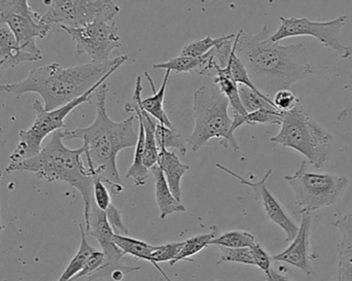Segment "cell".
Segmentation results:
<instances>
[{
    "label": "cell",
    "instance_id": "cell-1",
    "mask_svg": "<svg viewBox=\"0 0 352 281\" xmlns=\"http://www.w3.org/2000/svg\"><path fill=\"white\" fill-rule=\"evenodd\" d=\"M270 35L267 26L256 34L240 30L236 47V54L252 84L269 98L278 91L289 90L314 72L305 45L273 43Z\"/></svg>",
    "mask_w": 352,
    "mask_h": 281
},
{
    "label": "cell",
    "instance_id": "cell-2",
    "mask_svg": "<svg viewBox=\"0 0 352 281\" xmlns=\"http://www.w3.org/2000/svg\"><path fill=\"white\" fill-rule=\"evenodd\" d=\"M96 117L88 127L64 129L65 140H82L88 169L93 177H98L113 195L124 191V183L118 169V156L125 148H135L138 133L134 129L135 115L122 122L109 117L107 98L109 84L101 85L96 92Z\"/></svg>",
    "mask_w": 352,
    "mask_h": 281
},
{
    "label": "cell",
    "instance_id": "cell-3",
    "mask_svg": "<svg viewBox=\"0 0 352 281\" xmlns=\"http://www.w3.org/2000/svg\"><path fill=\"white\" fill-rule=\"evenodd\" d=\"M127 60L128 56L123 55L104 63L91 61L67 68L58 63L47 64L30 70L20 82L0 85V92L18 97L35 93L43 99V107L53 111L86 94L109 72L117 71Z\"/></svg>",
    "mask_w": 352,
    "mask_h": 281
},
{
    "label": "cell",
    "instance_id": "cell-4",
    "mask_svg": "<svg viewBox=\"0 0 352 281\" xmlns=\"http://www.w3.org/2000/svg\"><path fill=\"white\" fill-rule=\"evenodd\" d=\"M63 140L61 131L55 132L36 156L19 164H8L6 171H26L49 183L63 181L72 186L82 195L86 221L93 204L94 177L82 162L84 146L72 150L64 144Z\"/></svg>",
    "mask_w": 352,
    "mask_h": 281
},
{
    "label": "cell",
    "instance_id": "cell-5",
    "mask_svg": "<svg viewBox=\"0 0 352 281\" xmlns=\"http://www.w3.org/2000/svg\"><path fill=\"white\" fill-rule=\"evenodd\" d=\"M229 101L214 84L202 86L192 95L194 129L186 139L192 152L207 146L212 138H219L223 148L231 146L235 152L240 146L232 132Z\"/></svg>",
    "mask_w": 352,
    "mask_h": 281
},
{
    "label": "cell",
    "instance_id": "cell-6",
    "mask_svg": "<svg viewBox=\"0 0 352 281\" xmlns=\"http://www.w3.org/2000/svg\"><path fill=\"white\" fill-rule=\"evenodd\" d=\"M270 142L300 153L310 164L322 169L330 158L334 137L312 117L300 100L295 109L283 113L280 130Z\"/></svg>",
    "mask_w": 352,
    "mask_h": 281
},
{
    "label": "cell",
    "instance_id": "cell-7",
    "mask_svg": "<svg viewBox=\"0 0 352 281\" xmlns=\"http://www.w3.org/2000/svg\"><path fill=\"white\" fill-rule=\"evenodd\" d=\"M116 71L109 72L104 76L98 84L95 85L86 94L82 95L80 98L72 101L68 104L53 111H47L43 107L41 100H35L32 107L36 113V117L32 125L28 129L21 130L19 132L18 146L14 148L12 154L10 155V164H19L23 161L28 160L32 157L36 156L41 152L43 140L49 135H53L55 132L61 131V129H66L65 120L76 107L84 103L91 102V97L96 92L97 89L104 84L109 76Z\"/></svg>",
    "mask_w": 352,
    "mask_h": 281
},
{
    "label": "cell",
    "instance_id": "cell-8",
    "mask_svg": "<svg viewBox=\"0 0 352 281\" xmlns=\"http://www.w3.org/2000/svg\"><path fill=\"white\" fill-rule=\"evenodd\" d=\"M293 191L295 204L301 214L316 212L338 203L349 186V179L341 175L309 172L306 161L293 175H285Z\"/></svg>",
    "mask_w": 352,
    "mask_h": 281
},
{
    "label": "cell",
    "instance_id": "cell-9",
    "mask_svg": "<svg viewBox=\"0 0 352 281\" xmlns=\"http://www.w3.org/2000/svg\"><path fill=\"white\" fill-rule=\"evenodd\" d=\"M120 6L115 1H107L90 24L82 28L60 27L70 35L78 55H87L95 63H104L111 60V54L122 47L119 28L113 19L120 14Z\"/></svg>",
    "mask_w": 352,
    "mask_h": 281
},
{
    "label": "cell",
    "instance_id": "cell-10",
    "mask_svg": "<svg viewBox=\"0 0 352 281\" xmlns=\"http://www.w3.org/2000/svg\"><path fill=\"white\" fill-rule=\"evenodd\" d=\"M280 26L270 35L273 43H279L291 37L310 36L322 45L333 49L341 59L349 60L352 56V47L341 43L340 34L347 24L346 16H339L333 20L314 21L308 18L280 16Z\"/></svg>",
    "mask_w": 352,
    "mask_h": 281
},
{
    "label": "cell",
    "instance_id": "cell-11",
    "mask_svg": "<svg viewBox=\"0 0 352 281\" xmlns=\"http://www.w3.org/2000/svg\"><path fill=\"white\" fill-rule=\"evenodd\" d=\"M0 18L14 33L21 49L43 56L36 41L45 38L52 27L41 22V14L27 0H0Z\"/></svg>",
    "mask_w": 352,
    "mask_h": 281
},
{
    "label": "cell",
    "instance_id": "cell-12",
    "mask_svg": "<svg viewBox=\"0 0 352 281\" xmlns=\"http://www.w3.org/2000/svg\"><path fill=\"white\" fill-rule=\"evenodd\" d=\"M215 167L237 179L242 186H246V187L252 190L254 196H256V199L262 204L269 220L274 223L285 232V241H292L295 238L298 231H299V225L292 218L291 214L287 212L285 206L271 193L270 190L267 187V181L273 175V169H269L261 181H252L242 177V175H238L232 169L223 166L221 163H217Z\"/></svg>",
    "mask_w": 352,
    "mask_h": 281
},
{
    "label": "cell",
    "instance_id": "cell-13",
    "mask_svg": "<svg viewBox=\"0 0 352 281\" xmlns=\"http://www.w3.org/2000/svg\"><path fill=\"white\" fill-rule=\"evenodd\" d=\"M109 0H50L43 1L47 10L41 21L49 26L82 28L92 23Z\"/></svg>",
    "mask_w": 352,
    "mask_h": 281
},
{
    "label": "cell",
    "instance_id": "cell-14",
    "mask_svg": "<svg viewBox=\"0 0 352 281\" xmlns=\"http://www.w3.org/2000/svg\"><path fill=\"white\" fill-rule=\"evenodd\" d=\"M311 214H302L301 224L295 238L291 241V245L280 253L273 256L272 261L285 263L301 270L307 276L314 274L311 265Z\"/></svg>",
    "mask_w": 352,
    "mask_h": 281
},
{
    "label": "cell",
    "instance_id": "cell-15",
    "mask_svg": "<svg viewBox=\"0 0 352 281\" xmlns=\"http://www.w3.org/2000/svg\"><path fill=\"white\" fill-rule=\"evenodd\" d=\"M170 74L171 71L166 70L162 86L157 91L152 76H150L148 71L144 72V76H146L148 84L151 85L153 93H154L153 96L148 97V98L146 99L142 98V91H144V87H142V76H138V78H136L135 88H134L133 99L140 105V107H142L146 113H148L153 119L156 120L158 123L162 124V125L166 126V127L170 128V129H175V127L173 126V122L169 119L168 115H167L164 109L165 95H166V89L167 86H168Z\"/></svg>",
    "mask_w": 352,
    "mask_h": 281
},
{
    "label": "cell",
    "instance_id": "cell-16",
    "mask_svg": "<svg viewBox=\"0 0 352 281\" xmlns=\"http://www.w3.org/2000/svg\"><path fill=\"white\" fill-rule=\"evenodd\" d=\"M43 56L35 55L19 47L14 33L0 18V70L14 68L27 62H37Z\"/></svg>",
    "mask_w": 352,
    "mask_h": 281
},
{
    "label": "cell",
    "instance_id": "cell-17",
    "mask_svg": "<svg viewBox=\"0 0 352 281\" xmlns=\"http://www.w3.org/2000/svg\"><path fill=\"white\" fill-rule=\"evenodd\" d=\"M132 101L133 102L124 105V109L127 113H135V117L142 120L144 134H146L144 164L146 169L151 170L153 167L158 164L159 148L156 142L157 122H155V120L146 113L134 99H132Z\"/></svg>",
    "mask_w": 352,
    "mask_h": 281
},
{
    "label": "cell",
    "instance_id": "cell-18",
    "mask_svg": "<svg viewBox=\"0 0 352 281\" xmlns=\"http://www.w3.org/2000/svg\"><path fill=\"white\" fill-rule=\"evenodd\" d=\"M212 49L202 57L190 58L177 56V57L167 60V61L153 64V68L169 70V71L176 72V74L190 72V74L206 76L211 69L214 68L215 65Z\"/></svg>",
    "mask_w": 352,
    "mask_h": 281
},
{
    "label": "cell",
    "instance_id": "cell-19",
    "mask_svg": "<svg viewBox=\"0 0 352 281\" xmlns=\"http://www.w3.org/2000/svg\"><path fill=\"white\" fill-rule=\"evenodd\" d=\"M158 165L164 175L171 193L177 201L182 202V179L190 166L184 164L175 152L168 150H159Z\"/></svg>",
    "mask_w": 352,
    "mask_h": 281
},
{
    "label": "cell",
    "instance_id": "cell-20",
    "mask_svg": "<svg viewBox=\"0 0 352 281\" xmlns=\"http://www.w3.org/2000/svg\"><path fill=\"white\" fill-rule=\"evenodd\" d=\"M150 171L154 175L155 195H156V202L160 212L161 220H165L171 214L186 212V206L182 202L177 201L171 193L160 167L156 165Z\"/></svg>",
    "mask_w": 352,
    "mask_h": 281
},
{
    "label": "cell",
    "instance_id": "cell-21",
    "mask_svg": "<svg viewBox=\"0 0 352 281\" xmlns=\"http://www.w3.org/2000/svg\"><path fill=\"white\" fill-rule=\"evenodd\" d=\"M80 233V243L78 251H76L74 257L70 260L68 265L66 266L63 273L60 276L59 280L57 281H74L78 278V274L84 269L87 261H88L90 256L97 251L95 247H91L87 241V235L85 232V227L82 224L78 226Z\"/></svg>",
    "mask_w": 352,
    "mask_h": 281
},
{
    "label": "cell",
    "instance_id": "cell-22",
    "mask_svg": "<svg viewBox=\"0 0 352 281\" xmlns=\"http://www.w3.org/2000/svg\"><path fill=\"white\" fill-rule=\"evenodd\" d=\"M213 69L217 71V76H215L213 84L219 88L221 94L228 99L230 106L233 109V113L245 115L248 113H246L241 100H240L239 86L229 76H227L217 64H215Z\"/></svg>",
    "mask_w": 352,
    "mask_h": 281
},
{
    "label": "cell",
    "instance_id": "cell-23",
    "mask_svg": "<svg viewBox=\"0 0 352 281\" xmlns=\"http://www.w3.org/2000/svg\"><path fill=\"white\" fill-rule=\"evenodd\" d=\"M116 245L125 253L126 256L142 260V261L150 263L151 256L153 251L156 249L157 245H152L140 239L132 238L123 235H115Z\"/></svg>",
    "mask_w": 352,
    "mask_h": 281
},
{
    "label": "cell",
    "instance_id": "cell-24",
    "mask_svg": "<svg viewBox=\"0 0 352 281\" xmlns=\"http://www.w3.org/2000/svg\"><path fill=\"white\" fill-rule=\"evenodd\" d=\"M156 142L159 150L175 148L182 156H186L188 152V144L182 134L176 128L170 129L158 122L156 126Z\"/></svg>",
    "mask_w": 352,
    "mask_h": 281
},
{
    "label": "cell",
    "instance_id": "cell-25",
    "mask_svg": "<svg viewBox=\"0 0 352 281\" xmlns=\"http://www.w3.org/2000/svg\"><path fill=\"white\" fill-rule=\"evenodd\" d=\"M217 236V228H214V230L206 233V234H199L186 239V240L184 241V245H182L179 254H178L175 261L170 263V266H175L182 261L192 262L190 258L194 257L197 254L200 253L203 249L209 247L212 239H214Z\"/></svg>",
    "mask_w": 352,
    "mask_h": 281
},
{
    "label": "cell",
    "instance_id": "cell-26",
    "mask_svg": "<svg viewBox=\"0 0 352 281\" xmlns=\"http://www.w3.org/2000/svg\"><path fill=\"white\" fill-rule=\"evenodd\" d=\"M258 243L256 236L248 231L234 230L215 237L210 245L226 249H252Z\"/></svg>",
    "mask_w": 352,
    "mask_h": 281
},
{
    "label": "cell",
    "instance_id": "cell-27",
    "mask_svg": "<svg viewBox=\"0 0 352 281\" xmlns=\"http://www.w3.org/2000/svg\"><path fill=\"white\" fill-rule=\"evenodd\" d=\"M236 34L232 33L229 35H223V36L217 37L213 38L211 36L203 37V38L197 39V41H192L188 43L184 49L180 51L179 56L182 57H190L198 58L206 55L207 53L214 49L215 47L223 43V41H228V39L233 38Z\"/></svg>",
    "mask_w": 352,
    "mask_h": 281
},
{
    "label": "cell",
    "instance_id": "cell-28",
    "mask_svg": "<svg viewBox=\"0 0 352 281\" xmlns=\"http://www.w3.org/2000/svg\"><path fill=\"white\" fill-rule=\"evenodd\" d=\"M332 225L341 233V241L337 245L338 255L352 254V210L335 214Z\"/></svg>",
    "mask_w": 352,
    "mask_h": 281
},
{
    "label": "cell",
    "instance_id": "cell-29",
    "mask_svg": "<svg viewBox=\"0 0 352 281\" xmlns=\"http://www.w3.org/2000/svg\"><path fill=\"white\" fill-rule=\"evenodd\" d=\"M182 245H184V241H182V243H166V245H157L156 249L153 251L152 256H151L150 264H152L162 274L163 278L166 281H171V280L163 271L160 263H173L176 257H177L178 254H179Z\"/></svg>",
    "mask_w": 352,
    "mask_h": 281
},
{
    "label": "cell",
    "instance_id": "cell-30",
    "mask_svg": "<svg viewBox=\"0 0 352 281\" xmlns=\"http://www.w3.org/2000/svg\"><path fill=\"white\" fill-rule=\"evenodd\" d=\"M239 96L246 113H254L262 109H276L272 99L264 94H258L245 86H239Z\"/></svg>",
    "mask_w": 352,
    "mask_h": 281
},
{
    "label": "cell",
    "instance_id": "cell-31",
    "mask_svg": "<svg viewBox=\"0 0 352 281\" xmlns=\"http://www.w3.org/2000/svg\"><path fill=\"white\" fill-rule=\"evenodd\" d=\"M283 113L277 109H262L244 115V125H279L283 122Z\"/></svg>",
    "mask_w": 352,
    "mask_h": 281
},
{
    "label": "cell",
    "instance_id": "cell-32",
    "mask_svg": "<svg viewBox=\"0 0 352 281\" xmlns=\"http://www.w3.org/2000/svg\"><path fill=\"white\" fill-rule=\"evenodd\" d=\"M219 259L217 265L223 263H236L254 266L252 249H226V247H219Z\"/></svg>",
    "mask_w": 352,
    "mask_h": 281
},
{
    "label": "cell",
    "instance_id": "cell-33",
    "mask_svg": "<svg viewBox=\"0 0 352 281\" xmlns=\"http://www.w3.org/2000/svg\"><path fill=\"white\" fill-rule=\"evenodd\" d=\"M93 202H94L95 205H96L99 210L104 212H107V210L111 208V206L113 205L111 192H109L107 186H105L98 177H94V183H93Z\"/></svg>",
    "mask_w": 352,
    "mask_h": 281
},
{
    "label": "cell",
    "instance_id": "cell-34",
    "mask_svg": "<svg viewBox=\"0 0 352 281\" xmlns=\"http://www.w3.org/2000/svg\"><path fill=\"white\" fill-rule=\"evenodd\" d=\"M300 100H301V99L298 98V97L289 90L278 91V92L275 93L272 98L275 109L281 113H287V111H291L292 109H295L296 105L300 102Z\"/></svg>",
    "mask_w": 352,
    "mask_h": 281
},
{
    "label": "cell",
    "instance_id": "cell-35",
    "mask_svg": "<svg viewBox=\"0 0 352 281\" xmlns=\"http://www.w3.org/2000/svg\"><path fill=\"white\" fill-rule=\"evenodd\" d=\"M252 257H254V266L258 267L265 276L270 274L272 269V257H270L268 253L265 251L264 247L256 243L252 247Z\"/></svg>",
    "mask_w": 352,
    "mask_h": 281
},
{
    "label": "cell",
    "instance_id": "cell-36",
    "mask_svg": "<svg viewBox=\"0 0 352 281\" xmlns=\"http://www.w3.org/2000/svg\"><path fill=\"white\" fill-rule=\"evenodd\" d=\"M104 262L105 257L104 255H103L102 251H95V253H93L92 255L90 256L88 261H87L86 265H85L84 269H82V272L78 274L76 280H80V278H88L89 276H93L95 272L98 271V270L102 267Z\"/></svg>",
    "mask_w": 352,
    "mask_h": 281
},
{
    "label": "cell",
    "instance_id": "cell-37",
    "mask_svg": "<svg viewBox=\"0 0 352 281\" xmlns=\"http://www.w3.org/2000/svg\"><path fill=\"white\" fill-rule=\"evenodd\" d=\"M105 214H107V220H109V225H111L113 233H115L116 235L127 236L128 229L127 227L124 225L123 218H122L121 212H120L119 208L116 207L113 204Z\"/></svg>",
    "mask_w": 352,
    "mask_h": 281
},
{
    "label": "cell",
    "instance_id": "cell-38",
    "mask_svg": "<svg viewBox=\"0 0 352 281\" xmlns=\"http://www.w3.org/2000/svg\"><path fill=\"white\" fill-rule=\"evenodd\" d=\"M337 281H352V254H340Z\"/></svg>",
    "mask_w": 352,
    "mask_h": 281
},
{
    "label": "cell",
    "instance_id": "cell-39",
    "mask_svg": "<svg viewBox=\"0 0 352 281\" xmlns=\"http://www.w3.org/2000/svg\"><path fill=\"white\" fill-rule=\"evenodd\" d=\"M266 278L267 281H293L289 280L287 276H283L280 272L277 271L275 269H271L270 274L269 276H265Z\"/></svg>",
    "mask_w": 352,
    "mask_h": 281
},
{
    "label": "cell",
    "instance_id": "cell-40",
    "mask_svg": "<svg viewBox=\"0 0 352 281\" xmlns=\"http://www.w3.org/2000/svg\"><path fill=\"white\" fill-rule=\"evenodd\" d=\"M2 177H3V172L0 170V181H1ZM4 226L3 223H2L1 220V203H0V235H1L2 231H3Z\"/></svg>",
    "mask_w": 352,
    "mask_h": 281
},
{
    "label": "cell",
    "instance_id": "cell-41",
    "mask_svg": "<svg viewBox=\"0 0 352 281\" xmlns=\"http://www.w3.org/2000/svg\"><path fill=\"white\" fill-rule=\"evenodd\" d=\"M320 281H332V280H322Z\"/></svg>",
    "mask_w": 352,
    "mask_h": 281
},
{
    "label": "cell",
    "instance_id": "cell-42",
    "mask_svg": "<svg viewBox=\"0 0 352 281\" xmlns=\"http://www.w3.org/2000/svg\"><path fill=\"white\" fill-rule=\"evenodd\" d=\"M215 281H219V280H215Z\"/></svg>",
    "mask_w": 352,
    "mask_h": 281
}]
</instances>
